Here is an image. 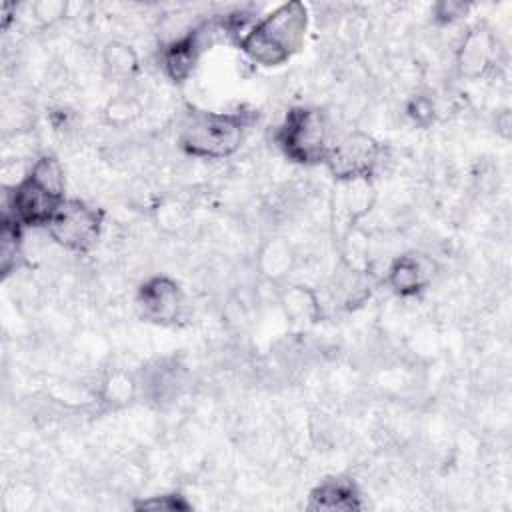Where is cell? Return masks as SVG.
<instances>
[{"instance_id":"obj_1","label":"cell","mask_w":512,"mask_h":512,"mask_svg":"<svg viewBox=\"0 0 512 512\" xmlns=\"http://www.w3.org/2000/svg\"><path fill=\"white\" fill-rule=\"evenodd\" d=\"M308 10L302 2H286L256 22L244 36L240 48L262 66L286 62L304 42Z\"/></svg>"},{"instance_id":"obj_2","label":"cell","mask_w":512,"mask_h":512,"mask_svg":"<svg viewBox=\"0 0 512 512\" xmlns=\"http://www.w3.org/2000/svg\"><path fill=\"white\" fill-rule=\"evenodd\" d=\"M248 126L246 112H192L180 128V144L192 156L224 158L238 150Z\"/></svg>"},{"instance_id":"obj_3","label":"cell","mask_w":512,"mask_h":512,"mask_svg":"<svg viewBox=\"0 0 512 512\" xmlns=\"http://www.w3.org/2000/svg\"><path fill=\"white\" fill-rule=\"evenodd\" d=\"M278 142L292 160L302 164L326 162L332 148L328 122L314 108H294L288 112L278 132Z\"/></svg>"},{"instance_id":"obj_4","label":"cell","mask_w":512,"mask_h":512,"mask_svg":"<svg viewBox=\"0 0 512 512\" xmlns=\"http://www.w3.org/2000/svg\"><path fill=\"white\" fill-rule=\"evenodd\" d=\"M100 226L102 218L98 210L80 200H64L46 228L52 240H56L60 246L84 252L98 240Z\"/></svg>"},{"instance_id":"obj_5","label":"cell","mask_w":512,"mask_h":512,"mask_svg":"<svg viewBox=\"0 0 512 512\" xmlns=\"http://www.w3.org/2000/svg\"><path fill=\"white\" fill-rule=\"evenodd\" d=\"M380 146L364 132H350L332 144L326 164L336 180L370 178L378 164Z\"/></svg>"},{"instance_id":"obj_6","label":"cell","mask_w":512,"mask_h":512,"mask_svg":"<svg viewBox=\"0 0 512 512\" xmlns=\"http://www.w3.org/2000/svg\"><path fill=\"white\" fill-rule=\"evenodd\" d=\"M64 200L62 192L48 188L28 172L12 190L10 218L22 226H48Z\"/></svg>"},{"instance_id":"obj_7","label":"cell","mask_w":512,"mask_h":512,"mask_svg":"<svg viewBox=\"0 0 512 512\" xmlns=\"http://www.w3.org/2000/svg\"><path fill=\"white\" fill-rule=\"evenodd\" d=\"M184 306L178 284L166 276L146 280L138 292V308L152 322H174Z\"/></svg>"},{"instance_id":"obj_8","label":"cell","mask_w":512,"mask_h":512,"mask_svg":"<svg viewBox=\"0 0 512 512\" xmlns=\"http://www.w3.org/2000/svg\"><path fill=\"white\" fill-rule=\"evenodd\" d=\"M432 278V262L424 256H400L388 268V284L398 294H416Z\"/></svg>"},{"instance_id":"obj_9","label":"cell","mask_w":512,"mask_h":512,"mask_svg":"<svg viewBox=\"0 0 512 512\" xmlns=\"http://www.w3.org/2000/svg\"><path fill=\"white\" fill-rule=\"evenodd\" d=\"M496 42L490 32L486 30H472L464 38L460 52H458V64L462 74L466 76H480L494 60Z\"/></svg>"},{"instance_id":"obj_10","label":"cell","mask_w":512,"mask_h":512,"mask_svg":"<svg viewBox=\"0 0 512 512\" xmlns=\"http://www.w3.org/2000/svg\"><path fill=\"white\" fill-rule=\"evenodd\" d=\"M310 508L320 510H352L358 508V490L350 480L332 478L322 482L310 496Z\"/></svg>"},{"instance_id":"obj_11","label":"cell","mask_w":512,"mask_h":512,"mask_svg":"<svg viewBox=\"0 0 512 512\" xmlns=\"http://www.w3.org/2000/svg\"><path fill=\"white\" fill-rule=\"evenodd\" d=\"M284 308H286V314L294 322H314V318L320 312V306H318V300H316L314 292H310L304 286H292L286 292Z\"/></svg>"},{"instance_id":"obj_12","label":"cell","mask_w":512,"mask_h":512,"mask_svg":"<svg viewBox=\"0 0 512 512\" xmlns=\"http://www.w3.org/2000/svg\"><path fill=\"white\" fill-rule=\"evenodd\" d=\"M104 64L112 76L130 78L138 70V56L124 42H110L104 50Z\"/></svg>"},{"instance_id":"obj_13","label":"cell","mask_w":512,"mask_h":512,"mask_svg":"<svg viewBox=\"0 0 512 512\" xmlns=\"http://www.w3.org/2000/svg\"><path fill=\"white\" fill-rule=\"evenodd\" d=\"M20 226L14 218L2 220L0 232V256H2V270L8 272L16 264V256L20 252Z\"/></svg>"},{"instance_id":"obj_14","label":"cell","mask_w":512,"mask_h":512,"mask_svg":"<svg viewBox=\"0 0 512 512\" xmlns=\"http://www.w3.org/2000/svg\"><path fill=\"white\" fill-rule=\"evenodd\" d=\"M140 114V104L134 98H116L106 108V118L110 124L122 126L132 122Z\"/></svg>"},{"instance_id":"obj_15","label":"cell","mask_w":512,"mask_h":512,"mask_svg":"<svg viewBox=\"0 0 512 512\" xmlns=\"http://www.w3.org/2000/svg\"><path fill=\"white\" fill-rule=\"evenodd\" d=\"M32 12L34 16L44 22V24H50L54 20H58L60 16H64L66 12V4L64 2H56V0H42V2H36L32 6Z\"/></svg>"},{"instance_id":"obj_16","label":"cell","mask_w":512,"mask_h":512,"mask_svg":"<svg viewBox=\"0 0 512 512\" xmlns=\"http://www.w3.org/2000/svg\"><path fill=\"white\" fill-rule=\"evenodd\" d=\"M408 114L418 122V124H428L434 118V104L430 98L426 96H416L410 106H408Z\"/></svg>"},{"instance_id":"obj_17","label":"cell","mask_w":512,"mask_h":512,"mask_svg":"<svg viewBox=\"0 0 512 512\" xmlns=\"http://www.w3.org/2000/svg\"><path fill=\"white\" fill-rule=\"evenodd\" d=\"M464 12H466V4H462V2H440L436 6V16L442 22H452L458 16H462Z\"/></svg>"}]
</instances>
